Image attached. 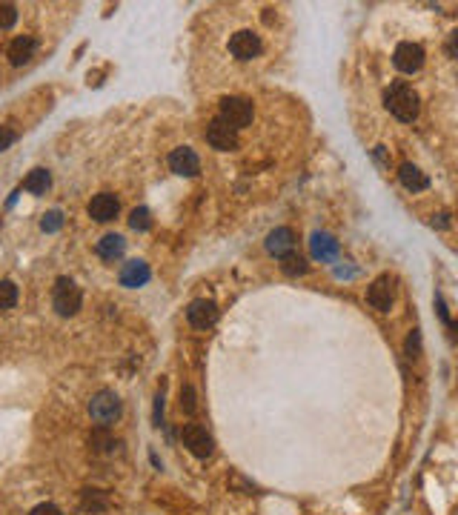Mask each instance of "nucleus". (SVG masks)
I'll list each match as a JSON object with an SVG mask.
<instances>
[{"label": "nucleus", "instance_id": "f8f14e48", "mask_svg": "<svg viewBox=\"0 0 458 515\" xmlns=\"http://www.w3.org/2000/svg\"><path fill=\"white\" fill-rule=\"evenodd\" d=\"M292 246H295V235H292V229H275V232H270V238H266V250H270L275 258H286V255H292Z\"/></svg>", "mask_w": 458, "mask_h": 515}, {"label": "nucleus", "instance_id": "393cba45", "mask_svg": "<svg viewBox=\"0 0 458 515\" xmlns=\"http://www.w3.org/2000/svg\"><path fill=\"white\" fill-rule=\"evenodd\" d=\"M61 223H63V215H61V212H57V209H54V212L43 215V221H41V229H43V232H57V229H61Z\"/></svg>", "mask_w": 458, "mask_h": 515}, {"label": "nucleus", "instance_id": "f257e3e1", "mask_svg": "<svg viewBox=\"0 0 458 515\" xmlns=\"http://www.w3.org/2000/svg\"><path fill=\"white\" fill-rule=\"evenodd\" d=\"M387 109L395 114L398 121H415L418 114V94L407 86V83H392L384 94Z\"/></svg>", "mask_w": 458, "mask_h": 515}, {"label": "nucleus", "instance_id": "2eb2a0df", "mask_svg": "<svg viewBox=\"0 0 458 515\" xmlns=\"http://www.w3.org/2000/svg\"><path fill=\"white\" fill-rule=\"evenodd\" d=\"M32 54H34V41H32V37H17V41H12V46H9V61H12L14 66L29 63Z\"/></svg>", "mask_w": 458, "mask_h": 515}, {"label": "nucleus", "instance_id": "412c9836", "mask_svg": "<svg viewBox=\"0 0 458 515\" xmlns=\"http://www.w3.org/2000/svg\"><path fill=\"white\" fill-rule=\"evenodd\" d=\"M17 303V286L12 281H0V310H12Z\"/></svg>", "mask_w": 458, "mask_h": 515}, {"label": "nucleus", "instance_id": "f03ea898", "mask_svg": "<svg viewBox=\"0 0 458 515\" xmlns=\"http://www.w3.org/2000/svg\"><path fill=\"white\" fill-rule=\"evenodd\" d=\"M89 415H92V421L98 424V427L114 424V421L121 418V398L114 395V392H109V390H103V392H98V395H92V401H89Z\"/></svg>", "mask_w": 458, "mask_h": 515}, {"label": "nucleus", "instance_id": "9d476101", "mask_svg": "<svg viewBox=\"0 0 458 515\" xmlns=\"http://www.w3.org/2000/svg\"><path fill=\"white\" fill-rule=\"evenodd\" d=\"M229 52H232L238 61H252V57H258V52H261L258 34H252V32L232 34V37H229Z\"/></svg>", "mask_w": 458, "mask_h": 515}, {"label": "nucleus", "instance_id": "aec40b11", "mask_svg": "<svg viewBox=\"0 0 458 515\" xmlns=\"http://www.w3.org/2000/svg\"><path fill=\"white\" fill-rule=\"evenodd\" d=\"M129 226H132V229H138V232H146V229L152 226V215H149V209H146V206L132 209V215H129Z\"/></svg>", "mask_w": 458, "mask_h": 515}, {"label": "nucleus", "instance_id": "39448f33", "mask_svg": "<svg viewBox=\"0 0 458 515\" xmlns=\"http://www.w3.org/2000/svg\"><path fill=\"white\" fill-rule=\"evenodd\" d=\"M181 441L195 458H206L209 452H212V435H209L201 424H186L181 430Z\"/></svg>", "mask_w": 458, "mask_h": 515}, {"label": "nucleus", "instance_id": "bb28decb", "mask_svg": "<svg viewBox=\"0 0 458 515\" xmlns=\"http://www.w3.org/2000/svg\"><path fill=\"white\" fill-rule=\"evenodd\" d=\"M181 410L189 412V415L195 412V392H192V387H183L181 390Z\"/></svg>", "mask_w": 458, "mask_h": 515}, {"label": "nucleus", "instance_id": "f3484780", "mask_svg": "<svg viewBox=\"0 0 458 515\" xmlns=\"http://www.w3.org/2000/svg\"><path fill=\"white\" fill-rule=\"evenodd\" d=\"M123 250H126V243H123V238H121V235H103V238L98 241V255H101L103 261H114V258H121V255H123Z\"/></svg>", "mask_w": 458, "mask_h": 515}, {"label": "nucleus", "instance_id": "cd10ccee", "mask_svg": "<svg viewBox=\"0 0 458 515\" xmlns=\"http://www.w3.org/2000/svg\"><path fill=\"white\" fill-rule=\"evenodd\" d=\"M14 138H17V132H14V129H9V126H0V152L9 149V146L14 143Z\"/></svg>", "mask_w": 458, "mask_h": 515}, {"label": "nucleus", "instance_id": "1a4fd4ad", "mask_svg": "<svg viewBox=\"0 0 458 515\" xmlns=\"http://www.w3.org/2000/svg\"><path fill=\"white\" fill-rule=\"evenodd\" d=\"M169 169L175 172V175H181V178H195L201 172V161H198V155L192 149L181 146V149H175L169 155Z\"/></svg>", "mask_w": 458, "mask_h": 515}, {"label": "nucleus", "instance_id": "6ab92c4d", "mask_svg": "<svg viewBox=\"0 0 458 515\" xmlns=\"http://www.w3.org/2000/svg\"><path fill=\"white\" fill-rule=\"evenodd\" d=\"M49 183H52V178H49V172H46V169H32V172H29V178L23 181L26 192H32V195H43L46 189H49Z\"/></svg>", "mask_w": 458, "mask_h": 515}, {"label": "nucleus", "instance_id": "b1692460", "mask_svg": "<svg viewBox=\"0 0 458 515\" xmlns=\"http://www.w3.org/2000/svg\"><path fill=\"white\" fill-rule=\"evenodd\" d=\"M17 21V9L12 3H0V29H9Z\"/></svg>", "mask_w": 458, "mask_h": 515}, {"label": "nucleus", "instance_id": "c756f323", "mask_svg": "<svg viewBox=\"0 0 458 515\" xmlns=\"http://www.w3.org/2000/svg\"><path fill=\"white\" fill-rule=\"evenodd\" d=\"M155 424L158 427L163 424V392H158V398H155Z\"/></svg>", "mask_w": 458, "mask_h": 515}, {"label": "nucleus", "instance_id": "7c9ffc66", "mask_svg": "<svg viewBox=\"0 0 458 515\" xmlns=\"http://www.w3.org/2000/svg\"><path fill=\"white\" fill-rule=\"evenodd\" d=\"M407 352H410V358L418 352V335H410V341H407Z\"/></svg>", "mask_w": 458, "mask_h": 515}, {"label": "nucleus", "instance_id": "2f4dec72", "mask_svg": "<svg viewBox=\"0 0 458 515\" xmlns=\"http://www.w3.org/2000/svg\"><path fill=\"white\" fill-rule=\"evenodd\" d=\"M450 215L447 212H441V215H438V221H432V226H438V229H447L450 226V221H447Z\"/></svg>", "mask_w": 458, "mask_h": 515}, {"label": "nucleus", "instance_id": "c85d7f7f", "mask_svg": "<svg viewBox=\"0 0 458 515\" xmlns=\"http://www.w3.org/2000/svg\"><path fill=\"white\" fill-rule=\"evenodd\" d=\"M32 515H63V512L57 509L54 504H37V507L32 509Z\"/></svg>", "mask_w": 458, "mask_h": 515}, {"label": "nucleus", "instance_id": "0eeeda50", "mask_svg": "<svg viewBox=\"0 0 458 515\" xmlns=\"http://www.w3.org/2000/svg\"><path fill=\"white\" fill-rule=\"evenodd\" d=\"M392 63H395V69L412 74L424 66V49L418 43H398V49L392 54Z\"/></svg>", "mask_w": 458, "mask_h": 515}, {"label": "nucleus", "instance_id": "9b49d317", "mask_svg": "<svg viewBox=\"0 0 458 515\" xmlns=\"http://www.w3.org/2000/svg\"><path fill=\"white\" fill-rule=\"evenodd\" d=\"M114 215H118V198H114V195L103 192V195H94V198H92V203H89V218L106 223V221H112Z\"/></svg>", "mask_w": 458, "mask_h": 515}, {"label": "nucleus", "instance_id": "ddd939ff", "mask_svg": "<svg viewBox=\"0 0 458 515\" xmlns=\"http://www.w3.org/2000/svg\"><path fill=\"white\" fill-rule=\"evenodd\" d=\"M149 281V266L143 261H129L123 263L121 270V283L129 286V290H138V286H143Z\"/></svg>", "mask_w": 458, "mask_h": 515}, {"label": "nucleus", "instance_id": "6e6552de", "mask_svg": "<svg viewBox=\"0 0 458 515\" xmlns=\"http://www.w3.org/2000/svg\"><path fill=\"white\" fill-rule=\"evenodd\" d=\"M206 141H209V146H215L221 152H229V149L238 146V132L229 123H223L221 118H215L212 123L206 126Z\"/></svg>", "mask_w": 458, "mask_h": 515}, {"label": "nucleus", "instance_id": "4be33fe9", "mask_svg": "<svg viewBox=\"0 0 458 515\" xmlns=\"http://www.w3.org/2000/svg\"><path fill=\"white\" fill-rule=\"evenodd\" d=\"M114 441L109 438V432H106V427H101L98 432H92V438H89V447L94 450V452H106L109 447H112Z\"/></svg>", "mask_w": 458, "mask_h": 515}, {"label": "nucleus", "instance_id": "a211bd4d", "mask_svg": "<svg viewBox=\"0 0 458 515\" xmlns=\"http://www.w3.org/2000/svg\"><path fill=\"white\" fill-rule=\"evenodd\" d=\"M335 252H338V241H335L332 235H323V232L312 235V255H315V258L330 261Z\"/></svg>", "mask_w": 458, "mask_h": 515}, {"label": "nucleus", "instance_id": "20e7f679", "mask_svg": "<svg viewBox=\"0 0 458 515\" xmlns=\"http://www.w3.org/2000/svg\"><path fill=\"white\" fill-rule=\"evenodd\" d=\"M54 310H57V315H63V318H69V315H74L81 310V290L74 286L72 281H66V278H61L57 281V290H54Z\"/></svg>", "mask_w": 458, "mask_h": 515}, {"label": "nucleus", "instance_id": "423d86ee", "mask_svg": "<svg viewBox=\"0 0 458 515\" xmlns=\"http://www.w3.org/2000/svg\"><path fill=\"white\" fill-rule=\"evenodd\" d=\"M186 318L189 323H192L195 330H209V327H215V321H218V307H215V301H192L189 303V310H186Z\"/></svg>", "mask_w": 458, "mask_h": 515}, {"label": "nucleus", "instance_id": "5701e85b", "mask_svg": "<svg viewBox=\"0 0 458 515\" xmlns=\"http://www.w3.org/2000/svg\"><path fill=\"white\" fill-rule=\"evenodd\" d=\"M83 509H92V512L106 509V501L98 495V489H86V492H83Z\"/></svg>", "mask_w": 458, "mask_h": 515}, {"label": "nucleus", "instance_id": "4468645a", "mask_svg": "<svg viewBox=\"0 0 458 515\" xmlns=\"http://www.w3.org/2000/svg\"><path fill=\"white\" fill-rule=\"evenodd\" d=\"M370 303L378 310V312H387L390 310V303H392V286H390V278H378L372 286H370Z\"/></svg>", "mask_w": 458, "mask_h": 515}, {"label": "nucleus", "instance_id": "dca6fc26", "mask_svg": "<svg viewBox=\"0 0 458 515\" xmlns=\"http://www.w3.org/2000/svg\"><path fill=\"white\" fill-rule=\"evenodd\" d=\"M398 178H401V183H404L407 189H412V192H421V189H427V175L418 166H412V163L401 166Z\"/></svg>", "mask_w": 458, "mask_h": 515}, {"label": "nucleus", "instance_id": "a878e982", "mask_svg": "<svg viewBox=\"0 0 458 515\" xmlns=\"http://www.w3.org/2000/svg\"><path fill=\"white\" fill-rule=\"evenodd\" d=\"M283 272L286 275H301V272H307V263H303V258H295V255H286V261H283Z\"/></svg>", "mask_w": 458, "mask_h": 515}, {"label": "nucleus", "instance_id": "7ed1b4c3", "mask_svg": "<svg viewBox=\"0 0 458 515\" xmlns=\"http://www.w3.org/2000/svg\"><path fill=\"white\" fill-rule=\"evenodd\" d=\"M221 121L229 123L235 132L252 123V103L243 98H223L221 101Z\"/></svg>", "mask_w": 458, "mask_h": 515}]
</instances>
